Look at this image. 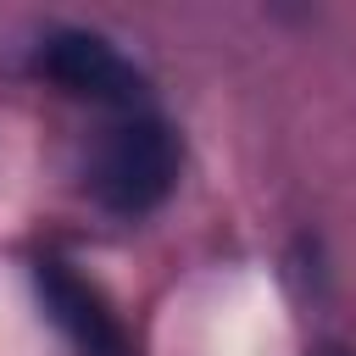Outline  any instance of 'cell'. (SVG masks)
I'll use <instances>...</instances> for the list:
<instances>
[{
  "label": "cell",
  "instance_id": "cell-1",
  "mask_svg": "<svg viewBox=\"0 0 356 356\" xmlns=\"http://www.w3.org/2000/svg\"><path fill=\"white\" fill-rule=\"evenodd\" d=\"M172 178H178V139L156 117H134V122L111 128L95 156V195L117 217L156 211L167 200Z\"/></svg>",
  "mask_w": 356,
  "mask_h": 356
},
{
  "label": "cell",
  "instance_id": "cell-2",
  "mask_svg": "<svg viewBox=\"0 0 356 356\" xmlns=\"http://www.w3.org/2000/svg\"><path fill=\"white\" fill-rule=\"evenodd\" d=\"M39 72L72 95H89V100H111V106H128L139 100L145 78L100 39V33H83V28H61L39 44Z\"/></svg>",
  "mask_w": 356,
  "mask_h": 356
},
{
  "label": "cell",
  "instance_id": "cell-3",
  "mask_svg": "<svg viewBox=\"0 0 356 356\" xmlns=\"http://www.w3.org/2000/svg\"><path fill=\"white\" fill-rule=\"evenodd\" d=\"M33 284H39V300H44V312H50V323H56L83 356H128L117 317L106 312V300H100L83 278H72L61 261H39Z\"/></svg>",
  "mask_w": 356,
  "mask_h": 356
},
{
  "label": "cell",
  "instance_id": "cell-4",
  "mask_svg": "<svg viewBox=\"0 0 356 356\" xmlns=\"http://www.w3.org/2000/svg\"><path fill=\"white\" fill-rule=\"evenodd\" d=\"M317 356H356V350H345V345H323Z\"/></svg>",
  "mask_w": 356,
  "mask_h": 356
}]
</instances>
